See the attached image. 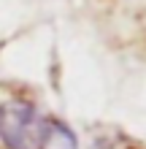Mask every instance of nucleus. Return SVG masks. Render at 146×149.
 I'll use <instances>...</instances> for the list:
<instances>
[{
    "label": "nucleus",
    "mask_w": 146,
    "mask_h": 149,
    "mask_svg": "<svg viewBox=\"0 0 146 149\" xmlns=\"http://www.w3.org/2000/svg\"><path fill=\"white\" fill-rule=\"evenodd\" d=\"M57 133V122L41 114L27 98L0 100V149H46Z\"/></svg>",
    "instance_id": "nucleus-1"
}]
</instances>
